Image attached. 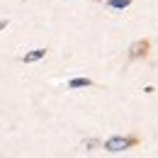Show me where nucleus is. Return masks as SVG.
<instances>
[{
  "mask_svg": "<svg viewBox=\"0 0 158 158\" xmlns=\"http://www.w3.org/2000/svg\"><path fill=\"white\" fill-rule=\"evenodd\" d=\"M129 2H131V0H110L107 5H110V7H117V10H124V7H129Z\"/></svg>",
  "mask_w": 158,
  "mask_h": 158,
  "instance_id": "nucleus-4",
  "label": "nucleus"
},
{
  "mask_svg": "<svg viewBox=\"0 0 158 158\" xmlns=\"http://www.w3.org/2000/svg\"><path fill=\"white\" fill-rule=\"evenodd\" d=\"M5 24H7V22H0V29H2V27H5Z\"/></svg>",
  "mask_w": 158,
  "mask_h": 158,
  "instance_id": "nucleus-5",
  "label": "nucleus"
},
{
  "mask_svg": "<svg viewBox=\"0 0 158 158\" xmlns=\"http://www.w3.org/2000/svg\"><path fill=\"white\" fill-rule=\"evenodd\" d=\"M136 139H127V136H112L105 141V148L112 151V153H119V151H127L129 146H134Z\"/></svg>",
  "mask_w": 158,
  "mask_h": 158,
  "instance_id": "nucleus-1",
  "label": "nucleus"
},
{
  "mask_svg": "<svg viewBox=\"0 0 158 158\" xmlns=\"http://www.w3.org/2000/svg\"><path fill=\"white\" fill-rule=\"evenodd\" d=\"M44 54H46V51H44V49H37V51H32V54H27V56H24V63H32V61H39L41 56H44Z\"/></svg>",
  "mask_w": 158,
  "mask_h": 158,
  "instance_id": "nucleus-2",
  "label": "nucleus"
},
{
  "mask_svg": "<svg viewBox=\"0 0 158 158\" xmlns=\"http://www.w3.org/2000/svg\"><path fill=\"white\" fill-rule=\"evenodd\" d=\"M85 85H90V80H88V78H73V80H68V88H85Z\"/></svg>",
  "mask_w": 158,
  "mask_h": 158,
  "instance_id": "nucleus-3",
  "label": "nucleus"
}]
</instances>
